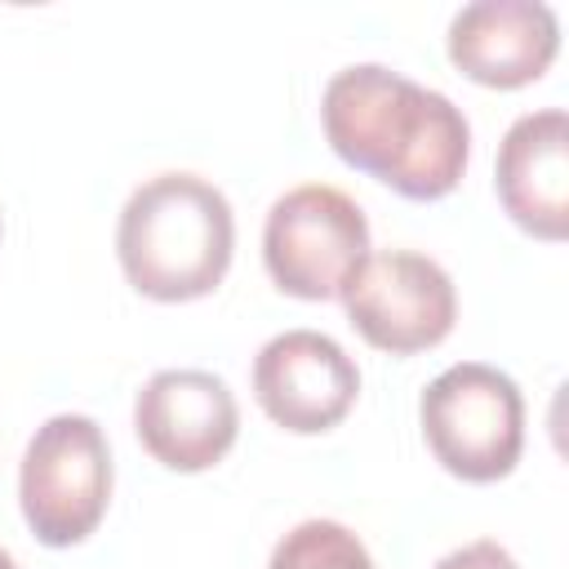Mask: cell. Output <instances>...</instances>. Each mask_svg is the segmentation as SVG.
Returning a JSON list of instances; mask_svg holds the SVG:
<instances>
[{
    "label": "cell",
    "instance_id": "cell-2",
    "mask_svg": "<svg viewBox=\"0 0 569 569\" xmlns=\"http://www.w3.org/2000/svg\"><path fill=\"white\" fill-rule=\"evenodd\" d=\"M236 253L231 200L200 173H156L120 209L116 258L124 280L151 302H196L213 293Z\"/></svg>",
    "mask_w": 569,
    "mask_h": 569
},
{
    "label": "cell",
    "instance_id": "cell-10",
    "mask_svg": "<svg viewBox=\"0 0 569 569\" xmlns=\"http://www.w3.org/2000/svg\"><path fill=\"white\" fill-rule=\"evenodd\" d=\"M493 187L507 218L533 240L569 236V116L560 107L529 111L502 133Z\"/></svg>",
    "mask_w": 569,
    "mask_h": 569
},
{
    "label": "cell",
    "instance_id": "cell-11",
    "mask_svg": "<svg viewBox=\"0 0 569 569\" xmlns=\"http://www.w3.org/2000/svg\"><path fill=\"white\" fill-rule=\"evenodd\" d=\"M267 569H378V565L347 525L302 520L271 547Z\"/></svg>",
    "mask_w": 569,
    "mask_h": 569
},
{
    "label": "cell",
    "instance_id": "cell-8",
    "mask_svg": "<svg viewBox=\"0 0 569 569\" xmlns=\"http://www.w3.org/2000/svg\"><path fill=\"white\" fill-rule=\"evenodd\" d=\"M133 431L160 467L196 476L231 453L240 436V409L218 373L160 369L133 400Z\"/></svg>",
    "mask_w": 569,
    "mask_h": 569
},
{
    "label": "cell",
    "instance_id": "cell-12",
    "mask_svg": "<svg viewBox=\"0 0 569 569\" xmlns=\"http://www.w3.org/2000/svg\"><path fill=\"white\" fill-rule=\"evenodd\" d=\"M436 569H520V565H516V556H511L502 542H493V538H476V542L453 547L449 556H440Z\"/></svg>",
    "mask_w": 569,
    "mask_h": 569
},
{
    "label": "cell",
    "instance_id": "cell-13",
    "mask_svg": "<svg viewBox=\"0 0 569 569\" xmlns=\"http://www.w3.org/2000/svg\"><path fill=\"white\" fill-rule=\"evenodd\" d=\"M0 569H18V560H13V556H9L4 547H0Z\"/></svg>",
    "mask_w": 569,
    "mask_h": 569
},
{
    "label": "cell",
    "instance_id": "cell-4",
    "mask_svg": "<svg viewBox=\"0 0 569 569\" xmlns=\"http://www.w3.org/2000/svg\"><path fill=\"white\" fill-rule=\"evenodd\" d=\"M18 507L36 542L76 547L111 507V449L89 413H53L36 427L18 467Z\"/></svg>",
    "mask_w": 569,
    "mask_h": 569
},
{
    "label": "cell",
    "instance_id": "cell-1",
    "mask_svg": "<svg viewBox=\"0 0 569 569\" xmlns=\"http://www.w3.org/2000/svg\"><path fill=\"white\" fill-rule=\"evenodd\" d=\"M320 124L342 164L405 200H445L467 173V116L445 93L382 62L333 71L320 98Z\"/></svg>",
    "mask_w": 569,
    "mask_h": 569
},
{
    "label": "cell",
    "instance_id": "cell-7",
    "mask_svg": "<svg viewBox=\"0 0 569 569\" xmlns=\"http://www.w3.org/2000/svg\"><path fill=\"white\" fill-rule=\"evenodd\" d=\"M249 378L258 409L293 436L333 431L360 396L356 360L320 329H284L267 338Z\"/></svg>",
    "mask_w": 569,
    "mask_h": 569
},
{
    "label": "cell",
    "instance_id": "cell-5",
    "mask_svg": "<svg viewBox=\"0 0 569 569\" xmlns=\"http://www.w3.org/2000/svg\"><path fill=\"white\" fill-rule=\"evenodd\" d=\"M365 258L369 218L347 191L329 182H302L267 209L262 262L280 293L302 302L342 298Z\"/></svg>",
    "mask_w": 569,
    "mask_h": 569
},
{
    "label": "cell",
    "instance_id": "cell-9",
    "mask_svg": "<svg viewBox=\"0 0 569 569\" xmlns=\"http://www.w3.org/2000/svg\"><path fill=\"white\" fill-rule=\"evenodd\" d=\"M449 62L485 89H525L547 76L560 53V22L538 0L462 4L445 36Z\"/></svg>",
    "mask_w": 569,
    "mask_h": 569
},
{
    "label": "cell",
    "instance_id": "cell-6",
    "mask_svg": "<svg viewBox=\"0 0 569 569\" xmlns=\"http://www.w3.org/2000/svg\"><path fill=\"white\" fill-rule=\"evenodd\" d=\"M342 307L351 329L387 356L431 351L453 333L458 320V293L449 271L413 249L369 253L342 289Z\"/></svg>",
    "mask_w": 569,
    "mask_h": 569
},
{
    "label": "cell",
    "instance_id": "cell-3",
    "mask_svg": "<svg viewBox=\"0 0 569 569\" xmlns=\"http://www.w3.org/2000/svg\"><path fill=\"white\" fill-rule=\"evenodd\" d=\"M418 422L431 458L467 485L511 476L525 449V396L511 373L485 360H462L436 373L422 387Z\"/></svg>",
    "mask_w": 569,
    "mask_h": 569
}]
</instances>
